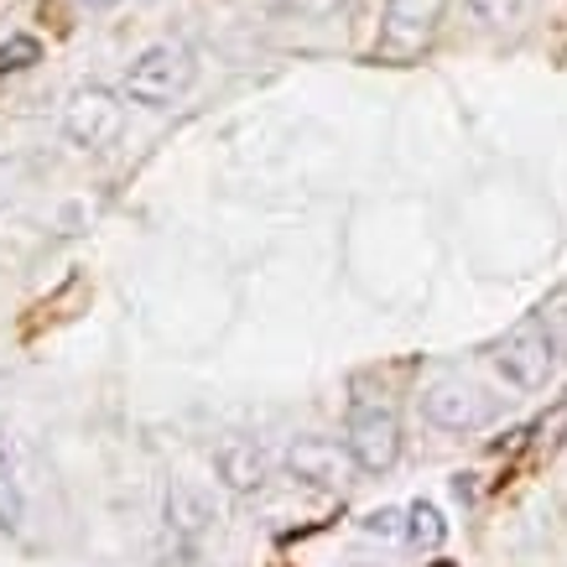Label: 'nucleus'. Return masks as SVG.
<instances>
[{"label": "nucleus", "mask_w": 567, "mask_h": 567, "mask_svg": "<svg viewBox=\"0 0 567 567\" xmlns=\"http://www.w3.org/2000/svg\"><path fill=\"white\" fill-rule=\"evenodd\" d=\"M37 58H42V42H37V37H11V42L0 48V73H21V69H32Z\"/></svg>", "instance_id": "12"}, {"label": "nucleus", "mask_w": 567, "mask_h": 567, "mask_svg": "<svg viewBox=\"0 0 567 567\" xmlns=\"http://www.w3.org/2000/svg\"><path fill=\"white\" fill-rule=\"evenodd\" d=\"M121 115L125 110L110 89L84 84V89H73L69 104H63V136H69L73 146H84V152H100L104 141L121 131Z\"/></svg>", "instance_id": "5"}, {"label": "nucleus", "mask_w": 567, "mask_h": 567, "mask_svg": "<svg viewBox=\"0 0 567 567\" xmlns=\"http://www.w3.org/2000/svg\"><path fill=\"white\" fill-rule=\"evenodd\" d=\"M214 468H219V480L235 489V495H256L260 484H266V458H260L256 443H224L219 453H214Z\"/></svg>", "instance_id": "8"}, {"label": "nucleus", "mask_w": 567, "mask_h": 567, "mask_svg": "<svg viewBox=\"0 0 567 567\" xmlns=\"http://www.w3.org/2000/svg\"><path fill=\"white\" fill-rule=\"evenodd\" d=\"M495 364L505 370V380H511V385H520V391H542V385H547L551 370H557V344H551L542 312L520 318V323L499 339Z\"/></svg>", "instance_id": "2"}, {"label": "nucleus", "mask_w": 567, "mask_h": 567, "mask_svg": "<svg viewBox=\"0 0 567 567\" xmlns=\"http://www.w3.org/2000/svg\"><path fill=\"white\" fill-rule=\"evenodd\" d=\"M567 443V401H557L542 422H536V432H532V447H536V458H551L557 447Z\"/></svg>", "instance_id": "11"}, {"label": "nucleus", "mask_w": 567, "mask_h": 567, "mask_svg": "<svg viewBox=\"0 0 567 567\" xmlns=\"http://www.w3.org/2000/svg\"><path fill=\"white\" fill-rule=\"evenodd\" d=\"M6 464H11V443H6V432H0V474H6Z\"/></svg>", "instance_id": "17"}, {"label": "nucleus", "mask_w": 567, "mask_h": 567, "mask_svg": "<svg viewBox=\"0 0 567 567\" xmlns=\"http://www.w3.org/2000/svg\"><path fill=\"white\" fill-rule=\"evenodd\" d=\"M344 443L354 453V464L364 474H385L401 453V427H395V412L391 401H375V395H354L349 406V427H344Z\"/></svg>", "instance_id": "3"}, {"label": "nucleus", "mask_w": 567, "mask_h": 567, "mask_svg": "<svg viewBox=\"0 0 567 567\" xmlns=\"http://www.w3.org/2000/svg\"><path fill=\"white\" fill-rule=\"evenodd\" d=\"M364 536H380V542H395V536H406V511H375V516H364Z\"/></svg>", "instance_id": "15"}, {"label": "nucleus", "mask_w": 567, "mask_h": 567, "mask_svg": "<svg viewBox=\"0 0 567 567\" xmlns=\"http://www.w3.org/2000/svg\"><path fill=\"white\" fill-rule=\"evenodd\" d=\"M287 468H292L302 484H312V489H333V495H344L349 489V474H354V453H349V443H328V437H297L292 447H287Z\"/></svg>", "instance_id": "6"}, {"label": "nucleus", "mask_w": 567, "mask_h": 567, "mask_svg": "<svg viewBox=\"0 0 567 567\" xmlns=\"http://www.w3.org/2000/svg\"><path fill=\"white\" fill-rule=\"evenodd\" d=\"M193 84V52L183 48V42H156V48H146L131 63V73H125V94L136 104H146V110H167V104H177L183 94H188Z\"/></svg>", "instance_id": "1"}, {"label": "nucleus", "mask_w": 567, "mask_h": 567, "mask_svg": "<svg viewBox=\"0 0 567 567\" xmlns=\"http://www.w3.org/2000/svg\"><path fill=\"white\" fill-rule=\"evenodd\" d=\"M427 567H453V563H427Z\"/></svg>", "instance_id": "19"}, {"label": "nucleus", "mask_w": 567, "mask_h": 567, "mask_svg": "<svg viewBox=\"0 0 567 567\" xmlns=\"http://www.w3.org/2000/svg\"><path fill=\"white\" fill-rule=\"evenodd\" d=\"M422 412H427L432 427H443V432H480L495 416V401L480 385L447 375V380H432L427 391H422Z\"/></svg>", "instance_id": "4"}, {"label": "nucleus", "mask_w": 567, "mask_h": 567, "mask_svg": "<svg viewBox=\"0 0 567 567\" xmlns=\"http://www.w3.org/2000/svg\"><path fill=\"white\" fill-rule=\"evenodd\" d=\"M167 526H173L177 536H204L208 526H214V499L204 495V489H193V484H173L167 489Z\"/></svg>", "instance_id": "9"}, {"label": "nucleus", "mask_w": 567, "mask_h": 567, "mask_svg": "<svg viewBox=\"0 0 567 567\" xmlns=\"http://www.w3.org/2000/svg\"><path fill=\"white\" fill-rule=\"evenodd\" d=\"M406 536H412V542H422V547H437V542L447 536L443 511H437V505H427V499H416L412 511H406Z\"/></svg>", "instance_id": "10"}, {"label": "nucleus", "mask_w": 567, "mask_h": 567, "mask_svg": "<svg viewBox=\"0 0 567 567\" xmlns=\"http://www.w3.org/2000/svg\"><path fill=\"white\" fill-rule=\"evenodd\" d=\"M21 516H27V505H21L17 480L0 474V532H21Z\"/></svg>", "instance_id": "13"}, {"label": "nucleus", "mask_w": 567, "mask_h": 567, "mask_svg": "<svg viewBox=\"0 0 567 567\" xmlns=\"http://www.w3.org/2000/svg\"><path fill=\"white\" fill-rule=\"evenodd\" d=\"M542 323H547V333H551V344H557V354H567V287L551 297L547 308H542Z\"/></svg>", "instance_id": "14"}, {"label": "nucleus", "mask_w": 567, "mask_h": 567, "mask_svg": "<svg viewBox=\"0 0 567 567\" xmlns=\"http://www.w3.org/2000/svg\"><path fill=\"white\" fill-rule=\"evenodd\" d=\"M84 6L89 11H100V6H115V0H84Z\"/></svg>", "instance_id": "18"}, {"label": "nucleus", "mask_w": 567, "mask_h": 567, "mask_svg": "<svg viewBox=\"0 0 567 567\" xmlns=\"http://www.w3.org/2000/svg\"><path fill=\"white\" fill-rule=\"evenodd\" d=\"M443 17V0H385V27H380V52L385 58H412L432 37Z\"/></svg>", "instance_id": "7"}, {"label": "nucleus", "mask_w": 567, "mask_h": 567, "mask_svg": "<svg viewBox=\"0 0 567 567\" xmlns=\"http://www.w3.org/2000/svg\"><path fill=\"white\" fill-rule=\"evenodd\" d=\"M468 6H474L480 21H495V27H505V21L520 11V0H468Z\"/></svg>", "instance_id": "16"}]
</instances>
